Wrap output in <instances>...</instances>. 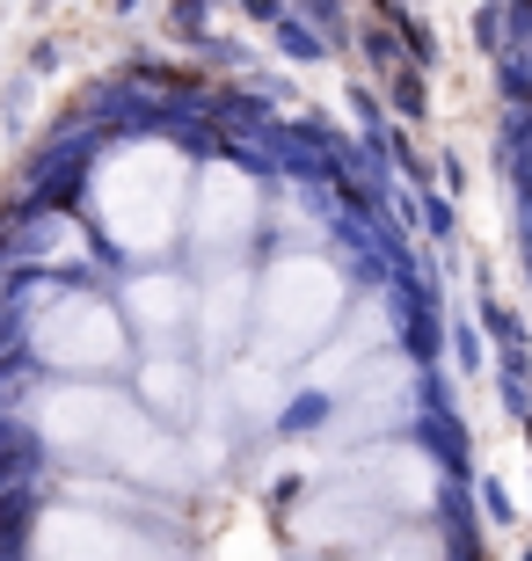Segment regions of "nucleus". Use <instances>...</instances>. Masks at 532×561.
<instances>
[]
</instances>
